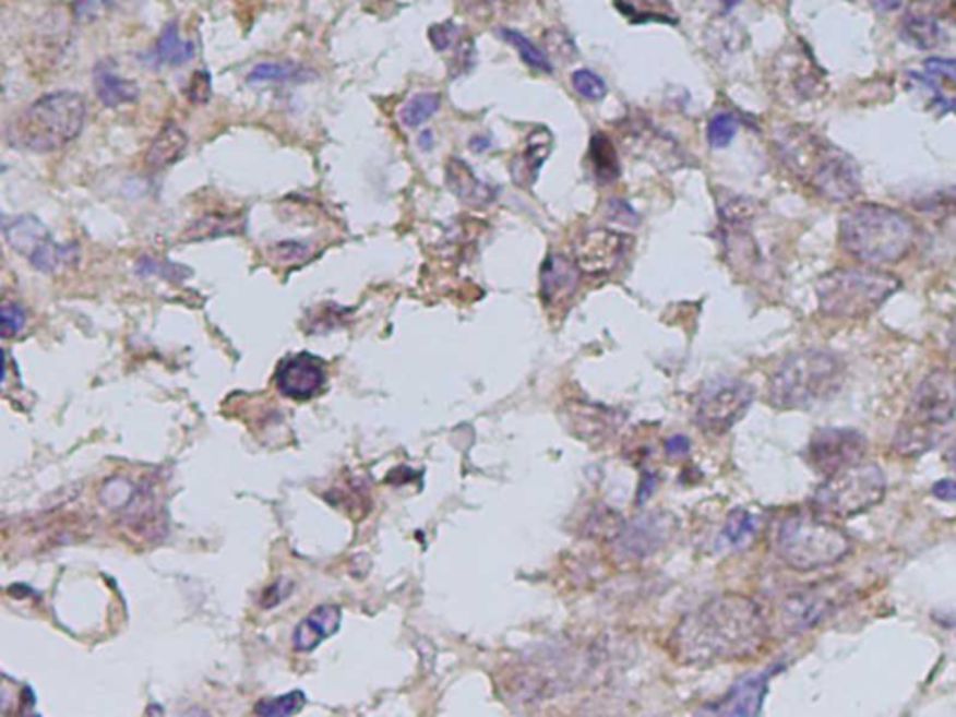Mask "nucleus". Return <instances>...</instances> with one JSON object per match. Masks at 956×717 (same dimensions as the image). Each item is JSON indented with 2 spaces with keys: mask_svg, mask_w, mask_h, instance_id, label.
<instances>
[{
  "mask_svg": "<svg viewBox=\"0 0 956 717\" xmlns=\"http://www.w3.org/2000/svg\"><path fill=\"white\" fill-rule=\"evenodd\" d=\"M932 495L945 503H956V480L953 478L937 480L936 485L932 486Z\"/></svg>",
  "mask_w": 956,
  "mask_h": 717,
  "instance_id": "45",
  "label": "nucleus"
},
{
  "mask_svg": "<svg viewBox=\"0 0 956 717\" xmlns=\"http://www.w3.org/2000/svg\"><path fill=\"white\" fill-rule=\"evenodd\" d=\"M852 590L840 579H826L794 590L777 606L776 628L782 635L811 632L847 606Z\"/></svg>",
  "mask_w": 956,
  "mask_h": 717,
  "instance_id": "10",
  "label": "nucleus"
},
{
  "mask_svg": "<svg viewBox=\"0 0 956 717\" xmlns=\"http://www.w3.org/2000/svg\"><path fill=\"white\" fill-rule=\"evenodd\" d=\"M768 635V619L755 600L716 596L685 614L669 637V650L684 666H717L753 658Z\"/></svg>",
  "mask_w": 956,
  "mask_h": 717,
  "instance_id": "1",
  "label": "nucleus"
},
{
  "mask_svg": "<svg viewBox=\"0 0 956 717\" xmlns=\"http://www.w3.org/2000/svg\"><path fill=\"white\" fill-rule=\"evenodd\" d=\"M628 154L653 163L654 167L677 168L682 163V150L672 136L645 120H630L622 131Z\"/></svg>",
  "mask_w": 956,
  "mask_h": 717,
  "instance_id": "15",
  "label": "nucleus"
},
{
  "mask_svg": "<svg viewBox=\"0 0 956 717\" xmlns=\"http://www.w3.org/2000/svg\"><path fill=\"white\" fill-rule=\"evenodd\" d=\"M756 527H758V519H756L755 514L737 509V511L730 512L729 517H727L721 538L730 546H742L755 535Z\"/></svg>",
  "mask_w": 956,
  "mask_h": 717,
  "instance_id": "34",
  "label": "nucleus"
},
{
  "mask_svg": "<svg viewBox=\"0 0 956 717\" xmlns=\"http://www.w3.org/2000/svg\"><path fill=\"white\" fill-rule=\"evenodd\" d=\"M4 236H7L8 246L26 259H31L34 252L46 243L47 239H51V234L47 230L46 225L34 215H20V217L4 220Z\"/></svg>",
  "mask_w": 956,
  "mask_h": 717,
  "instance_id": "22",
  "label": "nucleus"
},
{
  "mask_svg": "<svg viewBox=\"0 0 956 717\" xmlns=\"http://www.w3.org/2000/svg\"><path fill=\"white\" fill-rule=\"evenodd\" d=\"M776 88L790 101H809L822 94L824 75L813 60L803 55H790L776 64Z\"/></svg>",
  "mask_w": 956,
  "mask_h": 717,
  "instance_id": "16",
  "label": "nucleus"
},
{
  "mask_svg": "<svg viewBox=\"0 0 956 717\" xmlns=\"http://www.w3.org/2000/svg\"><path fill=\"white\" fill-rule=\"evenodd\" d=\"M94 86H96L99 101L105 107H120V105L133 104L136 96H139L136 84L133 81L120 77L107 64L97 65L96 75H94Z\"/></svg>",
  "mask_w": 956,
  "mask_h": 717,
  "instance_id": "24",
  "label": "nucleus"
},
{
  "mask_svg": "<svg viewBox=\"0 0 956 717\" xmlns=\"http://www.w3.org/2000/svg\"><path fill=\"white\" fill-rule=\"evenodd\" d=\"M186 148H188L186 131L181 130L180 126H176L175 122L165 123L150 146L146 163H148V167L156 168V170L170 167L172 163L178 162L183 156Z\"/></svg>",
  "mask_w": 956,
  "mask_h": 717,
  "instance_id": "23",
  "label": "nucleus"
},
{
  "mask_svg": "<svg viewBox=\"0 0 956 717\" xmlns=\"http://www.w3.org/2000/svg\"><path fill=\"white\" fill-rule=\"evenodd\" d=\"M303 75H309V72H304L303 68H299L294 62H264L252 70L249 81L251 83H267V81L288 83V81H299V79H303Z\"/></svg>",
  "mask_w": 956,
  "mask_h": 717,
  "instance_id": "35",
  "label": "nucleus"
},
{
  "mask_svg": "<svg viewBox=\"0 0 956 717\" xmlns=\"http://www.w3.org/2000/svg\"><path fill=\"white\" fill-rule=\"evenodd\" d=\"M900 288L893 273L874 267H839L822 275L816 283V298L822 314L829 318H863Z\"/></svg>",
  "mask_w": 956,
  "mask_h": 717,
  "instance_id": "8",
  "label": "nucleus"
},
{
  "mask_svg": "<svg viewBox=\"0 0 956 717\" xmlns=\"http://www.w3.org/2000/svg\"><path fill=\"white\" fill-rule=\"evenodd\" d=\"M622 15L634 23H677L667 0H614Z\"/></svg>",
  "mask_w": 956,
  "mask_h": 717,
  "instance_id": "28",
  "label": "nucleus"
},
{
  "mask_svg": "<svg viewBox=\"0 0 956 717\" xmlns=\"http://www.w3.org/2000/svg\"><path fill=\"white\" fill-rule=\"evenodd\" d=\"M885 490L882 467L860 462L826 477L814 491L813 511L837 519L860 516L884 501Z\"/></svg>",
  "mask_w": 956,
  "mask_h": 717,
  "instance_id": "9",
  "label": "nucleus"
},
{
  "mask_svg": "<svg viewBox=\"0 0 956 717\" xmlns=\"http://www.w3.org/2000/svg\"><path fill=\"white\" fill-rule=\"evenodd\" d=\"M582 270L574 260L564 254H550L543 260L540 272V294L543 301L550 304H561L562 301L572 298L579 285Z\"/></svg>",
  "mask_w": 956,
  "mask_h": 717,
  "instance_id": "18",
  "label": "nucleus"
},
{
  "mask_svg": "<svg viewBox=\"0 0 956 717\" xmlns=\"http://www.w3.org/2000/svg\"><path fill=\"white\" fill-rule=\"evenodd\" d=\"M304 705V695L301 692H291L288 695H283V697L277 698H265V701H260L256 708H254V714H259V716L272 717V716H291V714H298Z\"/></svg>",
  "mask_w": 956,
  "mask_h": 717,
  "instance_id": "37",
  "label": "nucleus"
},
{
  "mask_svg": "<svg viewBox=\"0 0 956 717\" xmlns=\"http://www.w3.org/2000/svg\"><path fill=\"white\" fill-rule=\"evenodd\" d=\"M440 105V94H433V92L417 94L404 105L401 112L402 123L406 128H419L420 123L427 122L428 118H432L438 112Z\"/></svg>",
  "mask_w": 956,
  "mask_h": 717,
  "instance_id": "33",
  "label": "nucleus"
},
{
  "mask_svg": "<svg viewBox=\"0 0 956 717\" xmlns=\"http://www.w3.org/2000/svg\"><path fill=\"white\" fill-rule=\"evenodd\" d=\"M110 0H73V12L79 21L91 23L109 10Z\"/></svg>",
  "mask_w": 956,
  "mask_h": 717,
  "instance_id": "42",
  "label": "nucleus"
},
{
  "mask_svg": "<svg viewBox=\"0 0 956 717\" xmlns=\"http://www.w3.org/2000/svg\"><path fill=\"white\" fill-rule=\"evenodd\" d=\"M243 219L239 215H207L204 219L196 220L188 232L183 234L186 241H201V239L217 238V236H230L241 232Z\"/></svg>",
  "mask_w": 956,
  "mask_h": 717,
  "instance_id": "29",
  "label": "nucleus"
},
{
  "mask_svg": "<svg viewBox=\"0 0 956 717\" xmlns=\"http://www.w3.org/2000/svg\"><path fill=\"white\" fill-rule=\"evenodd\" d=\"M753 398L755 393L751 385L740 380L712 382L698 398L697 414H695L697 425L705 432L717 433V435L729 432L730 428L748 414Z\"/></svg>",
  "mask_w": 956,
  "mask_h": 717,
  "instance_id": "11",
  "label": "nucleus"
},
{
  "mask_svg": "<svg viewBox=\"0 0 956 717\" xmlns=\"http://www.w3.org/2000/svg\"><path fill=\"white\" fill-rule=\"evenodd\" d=\"M471 144L477 148V152H482V150L488 148V141H486L485 136L473 139Z\"/></svg>",
  "mask_w": 956,
  "mask_h": 717,
  "instance_id": "50",
  "label": "nucleus"
},
{
  "mask_svg": "<svg viewBox=\"0 0 956 717\" xmlns=\"http://www.w3.org/2000/svg\"><path fill=\"white\" fill-rule=\"evenodd\" d=\"M874 2H876L882 10H887V12H889V10H895V8L903 4V0H874Z\"/></svg>",
  "mask_w": 956,
  "mask_h": 717,
  "instance_id": "48",
  "label": "nucleus"
},
{
  "mask_svg": "<svg viewBox=\"0 0 956 717\" xmlns=\"http://www.w3.org/2000/svg\"><path fill=\"white\" fill-rule=\"evenodd\" d=\"M955 417V372L932 370L911 393L910 404L895 432L893 451L905 458H918L936 445L940 435Z\"/></svg>",
  "mask_w": 956,
  "mask_h": 717,
  "instance_id": "5",
  "label": "nucleus"
},
{
  "mask_svg": "<svg viewBox=\"0 0 956 717\" xmlns=\"http://www.w3.org/2000/svg\"><path fill=\"white\" fill-rule=\"evenodd\" d=\"M945 464L956 471V440L947 446V451L944 454Z\"/></svg>",
  "mask_w": 956,
  "mask_h": 717,
  "instance_id": "47",
  "label": "nucleus"
},
{
  "mask_svg": "<svg viewBox=\"0 0 956 717\" xmlns=\"http://www.w3.org/2000/svg\"><path fill=\"white\" fill-rule=\"evenodd\" d=\"M847 380V367L827 349H803L787 357L768 382V401L779 409H809L832 401Z\"/></svg>",
  "mask_w": 956,
  "mask_h": 717,
  "instance_id": "4",
  "label": "nucleus"
},
{
  "mask_svg": "<svg viewBox=\"0 0 956 717\" xmlns=\"http://www.w3.org/2000/svg\"><path fill=\"white\" fill-rule=\"evenodd\" d=\"M774 548L798 572L827 569L852 553V538L818 512H792L777 525Z\"/></svg>",
  "mask_w": 956,
  "mask_h": 717,
  "instance_id": "6",
  "label": "nucleus"
},
{
  "mask_svg": "<svg viewBox=\"0 0 956 717\" xmlns=\"http://www.w3.org/2000/svg\"><path fill=\"white\" fill-rule=\"evenodd\" d=\"M499 36H501L504 41H509L514 49H517V52H519V57H522L525 64H529L530 68L540 70V72H553V65H551V60L548 59V55L540 51V49H538L527 36H524V34L517 33V31H512V28H499Z\"/></svg>",
  "mask_w": 956,
  "mask_h": 717,
  "instance_id": "32",
  "label": "nucleus"
},
{
  "mask_svg": "<svg viewBox=\"0 0 956 717\" xmlns=\"http://www.w3.org/2000/svg\"><path fill=\"white\" fill-rule=\"evenodd\" d=\"M156 55L163 64L180 65L193 59L194 46L191 41H183L178 36L176 23L165 26L162 36L157 39Z\"/></svg>",
  "mask_w": 956,
  "mask_h": 717,
  "instance_id": "30",
  "label": "nucleus"
},
{
  "mask_svg": "<svg viewBox=\"0 0 956 717\" xmlns=\"http://www.w3.org/2000/svg\"><path fill=\"white\" fill-rule=\"evenodd\" d=\"M86 101L77 92L59 91L39 97L10 128V143L31 152L64 148L81 133Z\"/></svg>",
  "mask_w": 956,
  "mask_h": 717,
  "instance_id": "7",
  "label": "nucleus"
},
{
  "mask_svg": "<svg viewBox=\"0 0 956 717\" xmlns=\"http://www.w3.org/2000/svg\"><path fill=\"white\" fill-rule=\"evenodd\" d=\"M869 441L852 428H822L809 441L808 458L822 475H834L865 458Z\"/></svg>",
  "mask_w": 956,
  "mask_h": 717,
  "instance_id": "12",
  "label": "nucleus"
},
{
  "mask_svg": "<svg viewBox=\"0 0 956 717\" xmlns=\"http://www.w3.org/2000/svg\"><path fill=\"white\" fill-rule=\"evenodd\" d=\"M717 214L724 227H748L755 217V204L740 194L724 193L717 196Z\"/></svg>",
  "mask_w": 956,
  "mask_h": 717,
  "instance_id": "31",
  "label": "nucleus"
},
{
  "mask_svg": "<svg viewBox=\"0 0 956 717\" xmlns=\"http://www.w3.org/2000/svg\"><path fill=\"white\" fill-rule=\"evenodd\" d=\"M588 159L595 172L596 180L600 183H613L621 176V163L619 154L611 139L604 133H595L588 146Z\"/></svg>",
  "mask_w": 956,
  "mask_h": 717,
  "instance_id": "25",
  "label": "nucleus"
},
{
  "mask_svg": "<svg viewBox=\"0 0 956 717\" xmlns=\"http://www.w3.org/2000/svg\"><path fill=\"white\" fill-rule=\"evenodd\" d=\"M949 351L951 356L955 357L956 359V323L955 327H953L949 333Z\"/></svg>",
  "mask_w": 956,
  "mask_h": 717,
  "instance_id": "49",
  "label": "nucleus"
},
{
  "mask_svg": "<svg viewBox=\"0 0 956 717\" xmlns=\"http://www.w3.org/2000/svg\"><path fill=\"white\" fill-rule=\"evenodd\" d=\"M626 251V238L611 228H593L574 241V262L582 273L606 275L613 272Z\"/></svg>",
  "mask_w": 956,
  "mask_h": 717,
  "instance_id": "13",
  "label": "nucleus"
},
{
  "mask_svg": "<svg viewBox=\"0 0 956 717\" xmlns=\"http://www.w3.org/2000/svg\"><path fill=\"white\" fill-rule=\"evenodd\" d=\"M340 617H343L340 608L330 606V604L312 609L311 614L304 617L294 632V637H291L294 648L299 653L314 650L323 640L336 634V630L340 626Z\"/></svg>",
  "mask_w": 956,
  "mask_h": 717,
  "instance_id": "20",
  "label": "nucleus"
},
{
  "mask_svg": "<svg viewBox=\"0 0 956 717\" xmlns=\"http://www.w3.org/2000/svg\"><path fill=\"white\" fill-rule=\"evenodd\" d=\"M924 70L932 75H937V77L956 79V59L932 57L924 62Z\"/></svg>",
  "mask_w": 956,
  "mask_h": 717,
  "instance_id": "44",
  "label": "nucleus"
},
{
  "mask_svg": "<svg viewBox=\"0 0 956 717\" xmlns=\"http://www.w3.org/2000/svg\"><path fill=\"white\" fill-rule=\"evenodd\" d=\"M839 246L867 265L903 262L916 246L918 230L908 215L882 204H856L839 219Z\"/></svg>",
  "mask_w": 956,
  "mask_h": 717,
  "instance_id": "3",
  "label": "nucleus"
},
{
  "mask_svg": "<svg viewBox=\"0 0 956 717\" xmlns=\"http://www.w3.org/2000/svg\"><path fill=\"white\" fill-rule=\"evenodd\" d=\"M486 2H488V7L501 13L514 12V10H519V7L527 4V0H485V4Z\"/></svg>",
  "mask_w": 956,
  "mask_h": 717,
  "instance_id": "46",
  "label": "nucleus"
},
{
  "mask_svg": "<svg viewBox=\"0 0 956 717\" xmlns=\"http://www.w3.org/2000/svg\"><path fill=\"white\" fill-rule=\"evenodd\" d=\"M26 323V312L20 303L15 301H4L2 304V336L17 335Z\"/></svg>",
  "mask_w": 956,
  "mask_h": 717,
  "instance_id": "40",
  "label": "nucleus"
},
{
  "mask_svg": "<svg viewBox=\"0 0 956 717\" xmlns=\"http://www.w3.org/2000/svg\"><path fill=\"white\" fill-rule=\"evenodd\" d=\"M445 178L449 189L467 206L485 207L498 199V189L480 180L475 170L458 157L446 163Z\"/></svg>",
  "mask_w": 956,
  "mask_h": 717,
  "instance_id": "19",
  "label": "nucleus"
},
{
  "mask_svg": "<svg viewBox=\"0 0 956 717\" xmlns=\"http://www.w3.org/2000/svg\"><path fill=\"white\" fill-rule=\"evenodd\" d=\"M572 86L583 99H588V101H600L601 97H606L608 94V86L604 83V79L590 70H577V72L572 73Z\"/></svg>",
  "mask_w": 956,
  "mask_h": 717,
  "instance_id": "38",
  "label": "nucleus"
},
{
  "mask_svg": "<svg viewBox=\"0 0 956 717\" xmlns=\"http://www.w3.org/2000/svg\"><path fill=\"white\" fill-rule=\"evenodd\" d=\"M900 34L910 46L921 51L934 49L942 41V26L924 13H906L905 20L900 21Z\"/></svg>",
  "mask_w": 956,
  "mask_h": 717,
  "instance_id": "27",
  "label": "nucleus"
},
{
  "mask_svg": "<svg viewBox=\"0 0 956 717\" xmlns=\"http://www.w3.org/2000/svg\"><path fill=\"white\" fill-rule=\"evenodd\" d=\"M666 514H646L626 525L619 538L617 548L628 559H641L658 550L669 535Z\"/></svg>",
  "mask_w": 956,
  "mask_h": 717,
  "instance_id": "17",
  "label": "nucleus"
},
{
  "mask_svg": "<svg viewBox=\"0 0 956 717\" xmlns=\"http://www.w3.org/2000/svg\"><path fill=\"white\" fill-rule=\"evenodd\" d=\"M774 146L790 175L829 202L845 204L860 194V168L847 152L805 126H785L776 131Z\"/></svg>",
  "mask_w": 956,
  "mask_h": 717,
  "instance_id": "2",
  "label": "nucleus"
},
{
  "mask_svg": "<svg viewBox=\"0 0 956 717\" xmlns=\"http://www.w3.org/2000/svg\"><path fill=\"white\" fill-rule=\"evenodd\" d=\"M768 672L740 680L717 708H712L710 712L727 714V716H756L761 712L764 695L768 690Z\"/></svg>",
  "mask_w": 956,
  "mask_h": 717,
  "instance_id": "21",
  "label": "nucleus"
},
{
  "mask_svg": "<svg viewBox=\"0 0 956 717\" xmlns=\"http://www.w3.org/2000/svg\"><path fill=\"white\" fill-rule=\"evenodd\" d=\"M738 120L730 112H717L716 117L710 118L708 128H706V139L712 148H725L732 143V139L737 135Z\"/></svg>",
  "mask_w": 956,
  "mask_h": 717,
  "instance_id": "36",
  "label": "nucleus"
},
{
  "mask_svg": "<svg viewBox=\"0 0 956 717\" xmlns=\"http://www.w3.org/2000/svg\"><path fill=\"white\" fill-rule=\"evenodd\" d=\"M543 44L548 47V51L551 52V57L553 59H561L564 64H570L574 60L575 55H577L574 41L561 28H550L548 33L543 34Z\"/></svg>",
  "mask_w": 956,
  "mask_h": 717,
  "instance_id": "39",
  "label": "nucleus"
},
{
  "mask_svg": "<svg viewBox=\"0 0 956 717\" xmlns=\"http://www.w3.org/2000/svg\"><path fill=\"white\" fill-rule=\"evenodd\" d=\"M464 36H459L458 26L454 25V23H443V25H435L430 28V39H432L433 47L438 51L451 49Z\"/></svg>",
  "mask_w": 956,
  "mask_h": 717,
  "instance_id": "41",
  "label": "nucleus"
},
{
  "mask_svg": "<svg viewBox=\"0 0 956 717\" xmlns=\"http://www.w3.org/2000/svg\"><path fill=\"white\" fill-rule=\"evenodd\" d=\"M212 96V77L210 73L196 72L188 86V97L191 104L204 105Z\"/></svg>",
  "mask_w": 956,
  "mask_h": 717,
  "instance_id": "43",
  "label": "nucleus"
},
{
  "mask_svg": "<svg viewBox=\"0 0 956 717\" xmlns=\"http://www.w3.org/2000/svg\"><path fill=\"white\" fill-rule=\"evenodd\" d=\"M551 139L548 131L542 136H533L529 146L524 150L522 156H517L512 163V176L519 186H530L537 180L538 172L542 168L546 157L550 156Z\"/></svg>",
  "mask_w": 956,
  "mask_h": 717,
  "instance_id": "26",
  "label": "nucleus"
},
{
  "mask_svg": "<svg viewBox=\"0 0 956 717\" xmlns=\"http://www.w3.org/2000/svg\"><path fill=\"white\" fill-rule=\"evenodd\" d=\"M327 382L325 367L311 354H296L280 361L275 372L278 393L296 402H307L322 393Z\"/></svg>",
  "mask_w": 956,
  "mask_h": 717,
  "instance_id": "14",
  "label": "nucleus"
}]
</instances>
